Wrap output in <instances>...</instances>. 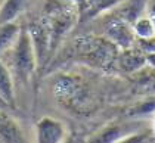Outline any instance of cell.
<instances>
[{
	"mask_svg": "<svg viewBox=\"0 0 155 143\" xmlns=\"http://www.w3.org/2000/svg\"><path fill=\"white\" fill-rule=\"evenodd\" d=\"M117 62H118V67L121 71H139L148 63V53H145L142 49L136 47V46L130 49H124V50H120Z\"/></svg>",
	"mask_w": 155,
	"mask_h": 143,
	"instance_id": "52a82bcc",
	"label": "cell"
},
{
	"mask_svg": "<svg viewBox=\"0 0 155 143\" xmlns=\"http://www.w3.org/2000/svg\"><path fill=\"white\" fill-rule=\"evenodd\" d=\"M22 5H24V0H5L2 5V24L12 22L19 15Z\"/></svg>",
	"mask_w": 155,
	"mask_h": 143,
	"instance_id": "4fadbf2b",
	"label": "cell"
},
{
	"mask_svg": "<svg viewBox=\"0 0 155 143\" xmlns=\"http://www.w3.org/2000/svg\"><path fill=\"white\" fill-rule=\"evenodd\" d=\"M67 2H71V3H77V2H83V0H67Z\"/></svg>",
	"mask_w": 155,
	"mask_h": 143,
	"instance_id": "9a60e30c",
	"label": "cell"
},
{
	"mask_svg": "<svg viewBox=\"0 0 155 143\" xmlns=\"http://www.w3.org/2000/svg\"><path fill=\"white\" fill-rule=\"evenodd\" d=\"M154 139H155V115H154Z\"/></svg>",
	"mask_w": 155,
	"mask_h": 143,
	"instance_id": "2e32d148",
	"label": "cell"
},
{
	"mask_svg": "<svg viewBox=\"0 0 155 143\" xmlns=\"http://www.w3.org/2000/svg\"><path fill=\"white\" fill-rule=\"evenodd\" d=\"M22 33V28L18 24L8 22V24H2V37H0V47L2 52H8L16 44L18 38Z\"/></svg>",
	"mask_w": 155,
	"mask_h": 143,
	"instance_id": "8fae6325",
	"label": "cell"
},
{
	"mask_svg": "<svg viewBox=\"0 0 155 143\" xmlns=\"http://www.w3.org/2000/svg\"><path fill=\"white\" fill-rule=\"evenodd\" d=\"M12 63L16 77L22 78L25 83L31 78L33 72L38 67L36 50L31 41V36L28 30H22L16 44L12 47Z\"/></svg>",
	"mask_w": 155,
	"mask_h": 143,
	"instance_id": "7a4b0ae2",
	"label": "cell"
},
{
	"mask_svg": "<svg viewBox=\"0 0 155 143\" xmlns=\"http://www.w3.org/2000/svg\"><path fill=\"white\" fill-rule=\"evenodd\" d=\"M68 136L67 125L52 117H43L36 125V139L40 143H59Z\"/></svg>",
	"mask_w": 155,
	"mask_h": 143,
	"instance_id": "5b68a950",
	"label": "cell"
},
{
	"mask_svg": "<svg viewBox=\"0 0 155 143\" xmlns=\"http://www.w3.org/2000/svg\"><path fill=\"white\" fill-rule=\"evenodd\" d=\"M133 30L136 33L137 40H149L155 37V24L148 15H142L133 22Z\"/></svg>",
	"mask_w": 155,
	"mask_h": 143,
	"instance_id": "7c38bea8",
	"label": "cell"
},
{
	"mask_svg": "<svg viewBox=\"0 0 155 143\" xmlns=\"http://www.w3.org/2000/svg\"><path fill=\"white\" fill-rule=\"evenodd\" d=\"M126 0H83V9L80 12V19H92L101 12H107L124 3Z\"/></svg>",
	"mask_w": 155,
	"mask_h": 143,
	"instance_id": "9c48e42d",
	"label": "cell"
},
{
	"mask_svg": "<svg viewBox=\"0 0 155 143\" xmlns=\"http://www.w3.org/2000/svg\"><path fill=\"white\" fill-rule=\"evenodd\" d=\"M105 38H108L112 44H115L120 50L134 47L137 43V37L133 30V25L121 16H114L109 19L104 30Z\"/></svg>",
	"mask_w": 155,
	"mask_h": 143,
	"instance_id": "3957f363",
	"label": "cell"
},
{
	"mask_svg": "<svg viewBox=\"0 0 155 143\" xmlns=\"http://www.w3.org/2000/svg\"><path fill=\"white\" fill-rule=\"evenodd\" d=\"M55 96L61 100V103L74 105L75 108L80 106V103L86 100L84 89L80 81H77L72 77H61L55 84Z\"/></svg>",
	"mask_w": 155,
	"mask_h": 143,
	"instance_id": "8992f818",
	"label": "cell"
},
{
	"mask_svg": "<svg viewBox=\"0 0 155 143\" xmlns=\"http://www.w3.org/2000/svg\"><path fill=\"white\" fill-rule=\"evenodd\" d=\"M117 46L112 44L108 38H83L78 40V52L81 55L83 60H87L89 63L107 68L111 67L117 58Z\"/></svg>",
	"mask_w": 155,
	"mask_h": 143,
	"instance_id": "6da1fadb",
	"label": "cell"
},
{
	"mask_svg": "<svg viewBox=\"0 0 155 143\" xmlns=\"http://www.w3.org/2000/svg\"><path fill=\"white\" fill-rule=\"evenodd\" d=\"M145 15H148V16L152 19V22L155 24V0H146Z\"/></svg>",
	"mask_w": 155,
	"mask_h": 143,
	"instance_id": "5bb4252c",
	"label": "cell"
},
{
	"mask_svg": "<svg viewBox=\"0 0 155 143\" xmlns=\"http://www.w3.org/2000/svg\"><path fill=\"white\" fill-rule=\"evenodd\" d=\"M0 140L3 143L12 142H25V136L19 124L9 117L6 112H2V121H0Z\"/></svg>",
	"mask_w": 155,
	"mask_h": 143,
	"instance_id": "ba28073f",
	"label": "cell"
},
{
	"mask_svg": "<svg viewBox=\"0 0 155 143\" xmlns=\"http://www.w3.org/2000/svg\"><path fill=\"white\" fill-rule=\"evenodd\" d=\"M27 30L31 36V41H33V46L36 50L38 67H41L48 60L49 55H50V49H53L52 31H50L48 19L45 18L38 22H33Z\"/></svg>",
	"mask_w": 155,
	"mask_h": 143,
	"instance_id": "277c9868",
	"label": "cell"
},
{
	"mask_svg": "<svg viewBox=\"0 0 155 143\" xmlns=\"http://www.w3.org/2000/svg\"><path fill=\"white\" fill-rule=\"evenodd\" d=\"M0 95H2V102H5L6 105L15 103L13 77L11 74V70L3 63H2V72H0Z\"/></svg>",
	"mask_w": 155,
	"mask_h": 143,
	"instance_id": "30bf717a",
	"label": "cell"
}]
</instances>
